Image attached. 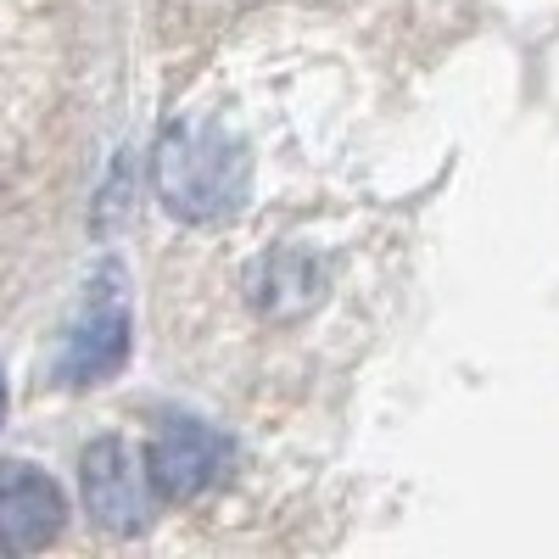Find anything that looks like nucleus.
<instances>
[{
	"instance_id": "obj_1",
	"label": "nucleus",
	"mask_w": 559,
	"mask_h": 559,
	"mask_svg": "<svg viewBox=\"0 0 559 559\" xmlns=\"http://www.w3.org/2000/svg\"><path fill=\"white\" fill-rule=\"evenodd\" d=\"M247 152L218 123H174L157 146V197L191 224L229 218L247 202Z\"/></svg>"
},
{
	"instance_id": "obj_2",
	"label": "nucleus",
	"mask_w": 559,
	"mask_h": 559,
	"mask_svg": "<svg viewBox=\"0 0 559 559\" xmlns=\"http://www.w3.org/2000/svg\"><path fill=\"white\" fill-rule=\"evenodd\" d=\"M79 487H84V509L96 515V526L118 537L152 526V471H140L129 442L118 437L90 442L79 459Z\"/></svg>"
},
{
	"instance_id": "obj_3",
	"label": "nucleus",
	"mask_w": 559,
	"mask_h": 559,
	"mask_svg": "<svg viewBox=\"0 0 559 559\" xmlns=\"http://www.w3.org/2000/svg\"><path fill=\"white\" fill-rule=\"evenodd\" d=\"M62 487L34 471V464L7 459L0 464V554H34L62 532Z\"/></svg>"
},
{
	"instance_id": "obj_4",
	"label": "nucleus",
	"mask_w": 559,
	"mask_h": 559,
	"mask_svg": "<svg viewBox=\"0 0 559 559\" xmlns=\"http://www.w3.org/2000/svg\"><path fill=\"white\" fill-rule=\"evenodd\" d=\"M224 437L197 426V419H168V426L152 437V453H146V471H152V487L163 498H197L218 481L224 471Z\"/></svg>"
},
{
	"instance_id": "obj_5",
	"label": "nucleus",
	"mask_w": 559,
	"mask_h": 559,
	"mask_svg": "<svg viewBox=\"0 0 559 559\" xmlns=\"http://www.w3.org/2000/svg\"><path fill=\"white\" fill-rule=\"evenodd\" d=\"M123 353H129V313L118 302L96 297V302H90V313L73 324L62 358H57V381L96 386V381H107L112 369L123 364Z\"/></svg>"
},
{
	"instance_id": "obj_6",
	"label": "nucleus",
	"mask_w": 559,
	"mask_h": 559,
	"mask_svg": "<svg viewBox=\"0 0 559 559\" xmlns=\"http://www.w3.org/2000/svg\"><path fill=\"white\" fill-rule=\"evenodd\" d=\"M0 419H7V376H0Z\"/></svg>"
}]
</instances>
